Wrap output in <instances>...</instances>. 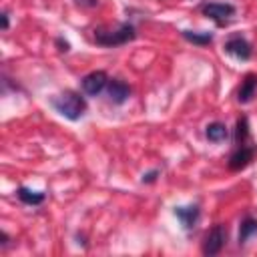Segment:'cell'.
<instances>
[{
	"label": "cell",
	"instance_id": "9",
	"mask_svg": "<svg viewBox=\"0 0 257 257\" xmlns=\"http://www.w3.org/2000/svg\"><path fill=\"white\" fill-rule=\"evenodd\" d=\"M106 94H108V100L112 104H124L131 96V86L120 78H108Z\"/></svg>",
	"mask_w": 257,
	"mask_h": 257
},
{
	"label": "cell",
	"instance_id": "2",
	"mask_svg": "<svg viewBox=\"0 0 257 257\" xmlns=\"http://www.w3.org/2000/svg\"><path fill=\"white\" fill-rule=\"evenodd\" d=\"M50 104H52V108L60 116H64V118H68L72 122L74 120H80L84 116V112H86V100L76 90H64V92L52 96L50 98Z\"/></svg>",
	"mask_w": 257,
	"mask_h": 257
},
{
	"label": "cell",
	"instance_id": "3",
	"mask_svg": "<svg viewBox=\"0 0 257 257\" xmlns=\"http://www.w3.org/2000/svg\"><path fill=\"white\" fill-rule=\"evenodd\" d=\"M225 243H227V227L223 223H217L207 231V235L203 239V245H201V251H203V255L211 257V255L221 253Z\"/></svg>",
	"mask_w": 257,
	"mask_h": 257
},
{
	"label": "cell",
	"instance_id": "14",
	"mask_svg": "<svg viewBox=\"0 0 257 257\" xmlns=\"http://www.w3.org/2000/svg\"><path fill=\"white\" fill-rule=\"evenodd\" d=\"M181 36L195 44V46H209L213 42V34L211 32H193V30H181Z\"/></svg>",
	"mask_w": 257,
	"mask_h": 257
},
{
	"label": "cell",
	"instance_id": "5",
	"mask_svg": "<svg viewBox=\"0 0 257 257\" xmlns=\"http://www.w3.org/2000/svg\"><path fill=\"white\" fill-rule=\"evenodd\" d=\"M201 12L211 18L217 26H227L231 16H235V6L229 2H209L201 6Z\"/></svg>",
	"mask_w": 257,
	"mask_h": 257
},
{
	"label": "cell",
	"instance_id": "1",
	"mask_svg": "<svg viewBox=\"0 0 257 257\" xmlns=\"http://www.w3.org/2000/svg\"><path fill=\"white\" fill-rule=\"evenodd\" d=\"M94 42L104 48L124 46L137 38V28L131 22H120L118 26H96L94 28Z\"/></svg>",
	"mask_w": 257,
	"mask_h": 257
},
{
	"label": "cell",
	"instance_id": "13",
	"mask_svg": "<svg viewBox=\"0 0 257 257\" xmlns=\"http://www.w3.org/2000/svg\"><path fill=\"white\" fill-rule=\"evenodd\" d=\"M253 235H257V219L247 215L239 227V245H245Z\"/></svg>",
	"mask_w": 257,
	"mask_h": 257
},
{
	"label": "cell",
	"instance_id": "7",
	"mask_svg": "<svg viewBox=\"0 0 257 257\" xmlns=\"http://www.w3.org/2000/svg\"><path fill=\"white\" fill-rule=\"evenodd\" d=\"M106 84H108V76L104 70H92L86 76H82V80H80L82 92L88 96H98L106 88Z\"/></svg>",
	"mask_w": 257,
	"mask_h": 257
},
{
	"label": "cell",
	"instance_id": "10",
	"mask_svg": "<svg viewBox=\"0 0 257 257\" xmlns=\"http://www.w3.org/2000/svg\"><path fill=\"white\" fill-rule=\"evenodd\" d=\"M257 94V74L249 72L243 76L239 88H237V102L239 104H247L253 100V96Z\"/></svg>",
	"mask_w": 257,
	"mask_h": 257
},
{
	"label": "cell",
	"instance_id": "11",
	"mask_svg": "<svg viewBox=\"0 0 257 257\" xmlns=\"http://www.w3.org/2000/svg\"><path fill=\"white\" fill-rule=\"evenodd\" d=\"M205 137H207L209 143L219 145V143H225V141L229 139V128L225 126V122L213 120V122H209V124L205 126Z\"/></svg>",
	"mask_w": 257,
	"mask_h": 257
},
{
	"label": "cell",
	"instance_id": "8",
	"mask_svg": "<svg viewBox=\"0 0 257 257\" xmlns=\"http://www.w3.org/2000/svg\"><path fill=\"white\" fill-rule=\"evenodd\" d=\"M173 213H175V217L179 219L181 227H183L185 231H191V229L197 225L199 217H201V207H199L197 203H191V205H185V207H175Z\"/></svg>",
	"mask_w": 257,
	"mask_h": 257
},
{
	"label": "cell",
	"instance_id": "16",
	"mask_svg": "<svg viewBox=\"0 0 257 257\" xmlns=\"http://www.w3.org/2000/svg\"><path fill=\"white\" fill-rule=\"evenodd\" d=\"M54 44L58 46V50H60V52H68V50H70V42H68V40H64L62 36H58V38L54 40Z\"/></svg>",
	"mask_w": 257,
	"mask_h": 257
},
{
	"label": "cell",
	"instance_id": "15",
	"mask_svg": "<svg viewBox=\"0 0 257 257\" xmlns=\"http://www.w3.org/2000/svg\"><path fill=\"white\" fill-rule=\"evenodd\" d=\"M161 175V169H153V171H149V173H145L143 175V183H147V185H151V183H155L157 181V177Z\"/></svg>",
	"mask_w": 257,
	"mask_h": 257
},
{
	"label": "cell",
	"instance_id": "18",
	"mask_svg": "<svg viewBox=\"0 0 257 257\" xmlns=\"http://www.w3.org/2000/svg\"><path fill=\"white\" fill-rule=\"evenodd\" d=\"M8 243H10V237H8V235L2 231V241H0V245H2V247H6Z\"/></svg>",
	"mask_w": 257,
	"mask_h": 257
},
{
	"label": "cell",
	"instance_id": "4",
	"mask_svg": "<svg viewBox=\"0 0 257 257\" xmlns=\"http://www.w3.org/2000/svg\"><path fill=\"white\" fill-rule=\"evenodd\" d=\"M257 155V145H247V147H233L231 155H229V161H227V169L231 173H239L243 169H247L253 159Z\"/></svg>",
	"mask_w": 257,
	"mask_h": 257
},
{
	"label": "cell",
	"instance_id": "6",
	"mask_svg": "<svg viewBox=\"0 0 257 257\" xmlns=\"http://www.w3.org/2000/svg\"><path fill=\"white\" fill-rule=\"evenodd\" d=\"M223 50L227 54H231L233 58H237V60H249L251 54H253V48H251L249 40L245 36H241V34H233L231 38H227Z\"/></svg>",
	"mask_w": 257,
	"mask_h": 257
},
{
	"label": "cell",
	"instance_id": "12",
	"mask_svg": "<svg viewBox=\"0 0 257 257\" xmlns=\"http://www.w3.org/2000/svg\"><path fill=\"white\" fill-rule=\"evenodd\" d=\"M16 197L20 199V203L30 205V207L42 205V203L46 201V193H42V191H32V189H28V187H18Z\"/></svg>",
	"mask_w": 257,
	"mask_h": 257
},
{
	"label": "cell",
	"instance_id": "17",
	"mask_svg": "<svg viewBox=\"0 0 257 257\" xmlns=\"http://www.w3.org/2000/svg\"><path fill=\"white\" fill-rule=\"evenodd\" d=\"M0 18H2V30H8V28H10V16H8V12L2 10Z\"/></svg>",
	"mask_w": 257,
	"mask_h": 257
}]
</instances>
